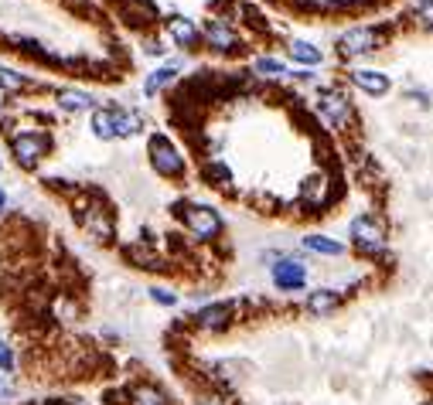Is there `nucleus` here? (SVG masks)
Returning <instances> with one entry per match:
<instances>
[{"mask_svg": "<svg viewBox=\"0 0 433 405\" xmlns=\"http://www.w3.org/2000/svg\"><path fill=\"white\" fill-rule=\"evenodd\" d=\"M177 214L188 225V231L198 235V238H215L218 231H222V218L208 205H177Z\"/></svg>", "mask_w": 433, "mask_h": 405, "instance_id": "obj_1", "label": "nucleus"}, {"mask_svg": "<svg viewBox=\"0 0 433 405\" xmlns=\"http://www.w3.org/2000/svg\"><path fill=\"white\" fill-rule=\"evenodd\" d=\"M150 164L160 177H184V157L167 136H150Z\"/></svg>", "mask_w": 433, "mask_h": 405, "instance_id": "obj_2", "label": "nucleus"}, {"mask_svg": "<svg viewBox=\"0 0 433 405\" xmlns=\"http://www.w3.org/2000/svg\"><path fill=\"white\" fill-rule=\"evenodd\" d=\"M11 150H14V160H18V167L24 171H31V167H38L41 160L48 157L52 150V140L45 133H20L11 140Z\"/></svg>", "mask_w": 433, "mask_h": 405, "instance_id": "obj_3", "label": "nucleus"}, {"mask_svg": "<svg viewBox=\"0 0 433 405\" xmlns=\"http://www.w3.org/2000/svg\"><path fill=\"white\" fill-rule=\"evenodd\" d=\"M79 222L96 242H113V218H109V212H106L102 205L79 208Z\"/></svg>", "mask_w": 433, "mask_h": 405, "instance_id": "obj_4", "label": "nucleus"}, {"mask_svg": "<svg viewBox=\"0 0 433 405\" xmlns=\"http://www.w3.org/2000/svg\"><path fill=\"white\" fill-rule=\"evenodd\" d=\"M338 48H341L345 58L365 55V52H375V48H379V35H375V28H352L348 35H341Z\"/></svg>", "mask_w": 433, "mask_h": 405, "instance_id": "obj_5", "label": "nucleus"}, {"mask_svg": "<svg viewBox=\"0 0 433 405\" xmlns=\"http://www.w3.org/2000/svg\"><path fill=\"white\" fill-rule=\"evenodd\" d=\"M352 235H355V242L362 246L365 252H375L379 246H382V238H386V231H382V225L375 222V218H355L352 222Z\"/></svg>", "mask_w": 433, "mask_h": 405, "instance_id": "obj_6", "label": "nucleus"}, {"mask_svg": "<svg viewBox=\"0 0 433 405\" xmlns=\"http://www.w3.org/2000/svg\"><path fill=\"white\" fill-rule=\"evenodd\" d=\"M232 313H236V303H212V307L198 310L195 324L201 330H225L232 324Z\"/></svg>", "mask_w": 433, "mask_h": 405, "instance_id": "obj_7", "label": "nucleus"}, {"mask_svg": "<svg viewBox=\"0 0 433 405\" xmlns=\"http://www.w3.org/2000/svg\"><path fill=\"white\" fill-rule=\"evenodd\" d=\"M273 283L280 289H300L307 283V270L294 259H280V262H273Z\"/></svg>", "mask_w": 433, "mask_h": 405, "instance_id": "obj_8", "label": "nucleus"}, {"mask_svg": "<svg viewBox=\"0 0 433 405\" xmlns=\"http://www.w3.org/2000/svg\"><path fill=\"white\" fill-rule=\"evenodd\" d=\"M321 116H324L331 126H345V123H348V116H352L348 96H341V92H328V96H321Z\"/></svg>", "mask_w": 433, "mask_h": 405, "instance_id": "obj_9", "label": "nucleus"}, {"mask_svg": "<svg viewBox=\"0 0 433 405\" xmlns=\"http://www.w3.org/2000/svg\"><path fill=\"white\" fill-rule=\"evenodd\" d=\"M205 38H208V44H212L215 52H236V48H239L236 31H232L229 24H222V20H208Z\"/></svg>", "mask_w": 433, "mask_h": 405, "instance_id": "obj_10", "label": "nucleus"}, {"mask_svg": "<svg viewBox=\"0 0 433 405\" xmlns=\"http://www.w3.org/2000/svg\"><path fill=\"white\" fill-rule=\"evenodd\" d=\"M352 82L358 89H365L369 96H386L389 92V78L382 75V72H372V68H358L352 72Z\"/></svg>", "mask_w": 433, "mask_h": 405, "instance_id": "obj_11", "label": "nucleus"}, {"mask_svg": "<svg viewBox=\"0 0 433 405\" xmlns=\"http://www.w3.org/2000/svg\"><path fill=\"white\" fill-rule=\"evenodd\" d=\"M167 35L177 44H184V48H195L198 44V28L188 18H167Z\"/></svg>", "mask_w": 433, "mask_h": 405, "instance_id": "obj_12", "label": "nucleus"}, {"mask_svg": "<svg viewBox=\"0 0 433 405\" xmlns=\"http://www.w3.org/2000/svg\"><path fill=\"white\" fill-rule=\"evenodd\" d=\"M338 303H341V296H338L335 289H314V293L307 296V310H311L314 317H324V313H331Z\"/></svg>", "mask_w": 433, "mask_h": 405, "instance_id": "obj_13", "label": "nucleus"}, {"mask_svg": "<svg viewBox=\"0 0 433 405\" xmlns=\"http://www.w3.org/2000/svg\"><path fill=\"white\" fill-rule=\"evenodd\" d=\"M130 405H171V399L158 385H134L130 388Z\"/></svg>", "mask_w": 433, "mask_h": 405, "instance_id": "obj_14", "label": "nucleus"}, {"mask_svg": "<svg viewBox=\"0 0 433 405\" xmlns=\"http://www.w3.org/2000/svg\"><path fill=\"white\" fill-rule=\"evenodd\" d=\"M123 11L130 14L134 24H154L158 20V7L150 0H123Z\"/></svg>", "mask_w": 433, "mask_h": 405, "instance_id": "obj_15", "label": "nucleus"}, {"mask_svg": "<svg viewBox=\"0 0 433 405\" xmlns=\"http://www.w3.org/2000/svg\"><path fill=\"white\" fill-rule=\"evenodd\" d=\"M113 113V133L117 136H134L140 133V116L126 113V109H109Z\"/></svg>", "mask_w": 433, "mask_h": 405, "instance_id": "obj_16", "label": "nucleus"}, {"mask_svg": "<svg viewBox=\"0 0 433 405\" xmlns=\"http://www.w3.org/2000/svg\"><path fill=\"white\" fill-rule=\"evenodd\" d=\"M300 194H304V201H307V205H321V201H324V194H328V181H324L321 174H314V177H307V181H304Z\"/></svg>", "mask_w": 433, "mask_h": 405, "instance_id": "obj_17", "label": "nucleus"}, {"mask_svg": "<svg viewBox=\"0 0 433 405\" xmlns=\"http://www.w3.org/2000/svg\"><path fill=\"white\" fill-rule=\"evenodd\" d=\"M304 246L311 252H321V255H341V242L335 238H324V235H304Z\"/></svg>", "mask_w": 433, "mask_h": 405, "instance_id": "obj_18", "label": "nucleus"}, {"mask_svg": "<svg viewBox=\"0 0 433 405\" xmlns=\"http://www.w3.org/2000/svg\"><path fill=\"white\" fill-rule=\"evenodd\" d=\"M59 106L61 109H76V113H82V109H89V106H93V99L85 96V92H76V89H61Z\"/></svg>", "mask_w": 433, "mask_h": 405, "instance_id": "obj_19", "label": "nucleus"}, {"mask_svg": "<svg viewBox=\"0 0 433 405\" xmlns=\"http://www.w3.org/2000/svg\"><path fill=\"white\" fill-rule=\"evenodd\" d=\"M93 133L99 136V140H113V113L109 109H96L93 113Z\"/></svg>", "mask_w": 433, "mask_h": 405, "instance_id": "obj_20", "label": "nucleus"}, {"mask_svg": "<svg viewBox=\"0 0 433 405\" xmlns=\"http://www.w3.org/2000/svg\"><path fill=\"white\" fill-rule=\"evenodd\" d=\"M174 75H177V68H174V65H167V68H158L154 75H150L147 82H143V92H147V96H154L158 89H164V85H167V82H174Z\"/></svg>", "mask_w": 433, "mask_h": 405, "instance_id": "obj_21", "label": "nucleus"}, {"mask_svg": "<svg viewBox=\"0 0 433 405\" xmlns=\"http://www.w3.org/2000/svg\"><path fill=\"white\" fill-rule=\"evenodd\" d=\"M290 55L297 61H304V65H317L321 61V52H317L314 44H307V41H290Z\"/></svg>", "mask_w": 433, "mask_h": 405, "instance_id": "obj_22", "label": "nucleus"}, {"mask_svg": "<svg viewBox=\"0 0 433 405\" xmlns=\"http://www.w3.org/2000/svg\"><path fill=\"white\" fill-rule=\"evenodd\" d=\"M205 177H208V184H215V188H225V184L232 181V171H229L225 164H208V167H205Z\"/></svg>", "mask_w": 433, "mask_h": 405, "instance_id": "obj_23", "label": "nucleus"}, {"mask_svg": "<svg viewBox=\"0 0 433 405\" xmlns=\"http://www.w3.org/2000/svg\"><path fill=\"white\" fill-rule=\"evenodd\" d=\"M413 18L420 28H427V31H433V0H420L413 7Z\"/></svg>", "mask_w": 433, "mask_h": 405, "instance_id": "obj_24", "label": "nucleus"}, {"mask_svg": "<svg viewBox=\"0 0 433 405\" xmlns=\"http://www.w3.org/2000/svg\"><path fill=\"white\" fill-rule=\"evenodd\" d=\"M28 85V78L20 75V72H11V68H0V89L7 92V89H24Z\"/></svg>", "mask_w": 433, "mask_h": 405, "instance_id": "obj_25", "label": "nucleus"}, {"mask_svg": "<svg viewBox=\"0 0 433 405\" xmlns=\"http://www.w3.org/2000/svg\"><path fill=\"white\" fill-rule=\"evenodd\" d=\"M256 72H259V75H280V72H283V65H280L276 58H259Z\"/></svg>", "mask_w": 433, "mask_h": 405, "instance_id": "obj_26", "label": "nucleus"}, {"mask_svg": "<svg viewBox=\"0 0 433 405\" xmlns=\"http://www.w3.org/2000/svg\"><path fill=\"white\" fill-rule=\"evenodd\" d=\"M14 371V354H11V347L0 341V375H11Z\"/></svg>", "mask_w": 433, "mask_h": 405, "instance_id": "obj_27", "label": "nucleus"}, {"mask_svg": "<svg viewBox=\"0 0 433 405\" xmlns=\"http://www.w3.org/2000/svg\"><path fill=\"white\" fill-rule=\"evenodd\" d=\"M150 296L158 303H164V307H174V293H167V289H150Z\"/></svg>", "mask_w": 433, "mask_h": 405, "instance_id": "obj_28", "label": "nucleus"}, {"mask_svg": "<svg viewBox=\"0 0 433 405\" xmlns=\"http://www.w3.org/2000/svg\"><path fill=\"white\" fill-rule=\"evenodd\" d=\"M38 405H72V402H65V399H41Z\"/></svg>", "mask_w": 433, "mask_h": 405, "instance_id": "obj_29", "label": "nucleus"}, {"mask_svg": "<svg viewBox=\"0 0 433 405\" xmlns=\"http://www.w3.org/2000/svg\"><path fill=\"white\" fill-rule=\"evenodd\" d=\"M0 395H7V382L4 378H0Z\"/></svg>", "mask_w": 433, "mask_h": 405, "instance_id": "obj_30", "label": "nucleus"}, {"mask_svg": "<svg viewBox=\"0 0 433 405\" xmlns=\"http://www.w3.org/2000/svg\"><path fill=\"white\" fill-rule=\"evenodd\" d=\"M4 205H7V194L0 191V208H4Z\"/></svg>", "mask_w": 433, "mask_h": 405, "instance_id": "obj_31", "label": "nucleus"}, {"mask_svg": "<svg viewBox=\"0 0 433 405\" xmlns=\"http://www.w3.org/2000/svg\"><path fill=\"white\" fill-rule=\"evenodd\" d=\"M0 109H4V89H0Z\"/></svg>", "mask_w": 433, "mask_h": 405, "instance_id": "obj_32", "label": "nucleus"}, {"mask_svg": "<svg viewBox=\"0 0 433 405\" xmlns=\"http://www.w3.org/2000/svg\"><path fill=\"white\" fill-rule=\"evenodd\" d=\"M430 405H433V402H430Z\"/></svg>", "mask_w": 433, "mask_h": 405, "instance_id": "obj_33", "label": "nucleus"}]
</instances>
